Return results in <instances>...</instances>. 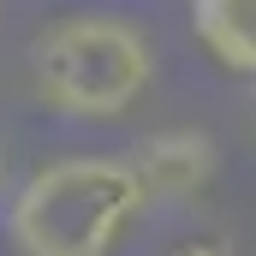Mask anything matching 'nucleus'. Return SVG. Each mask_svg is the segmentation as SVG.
<instances>
[{"instance_id":"20e7f679","label":"nucleus","mask_w":256,"mask_h":256,"mask_svg":"<svg viewBox=\"0 0 256 256\" xmlns=\"http://www.w3.org/2000/svg\"><path fill=\"white\" fill-rule=\"evenodd\" d=\"M191 36L214 66L256 78V0H191Z\"/></svg>"},{"instance_id":"423d86ee","label":"nucleus","mask_w":256,"mask_h":256,"mask_svg":"<svg viewBox=\"0 0 256 256\" xmlns=\"http://www.w3.org/2000/svg\"><path fill=\"white\" fill-rule=\"evenodd\" d=\"M0 179H6V155H0Z\"/></svg>"},{"instance_id":"f03ea898","label":"nucleus","mask_w":256,"mask_h":256,"mask_svg":"<svg viewBox=\"0 0 256 256\" xmlns=\"http://www.w3.org/2000/svg\"><path fill=\"white\" fill-rule=\"evenodd\" d=\"M155 84L149 36L114 12H72L54 18L30 42V90L60 120H126Z\"/></svg>"},{"instance_id":"39448f33","label":"nucleus","mask_w":256,"mask_h":256,"mask_svg":"<svg viewBox=\"0 0 256 256\" xmlns=\"http://www.w3.org/2000/svg\"><path fill=\"white\" fill-rule=\"evenodd\" d=\"M173 256H232V244H226V232H196V238H185Z\"/></svg>"},{"instance_id":"7ed1b4c3","label":"nucleus","mask_w":256,"mask_h":256,"mask_svg":"<svg viewBox=\"0 0 256 256\" xmlns=\"http://www.w3.org/2000/svg\"><path fill=\"white\" fill-rule=\"evenodd\" d=\"M126 161H131V173H137V185H143V202H149V208L196 202V196L214 185V173H220L214 137H208V131H191V126L149 131Z\"/></svg>"},{"instance_id":"f257e3e1","label":"nucleus","mask_w":256,"mask_h":256,"mask_svg":"<svg viewBox=\"0 0 256 256\" xmlns=\"http://www.w3.org/2000/svg\"><path fill=\"white\" fill-rule=\"evenodd\" d=\"M143 208L126 155H60L12 191L6 244L18 256H114Z\"/></svg>"}]
</instances>
